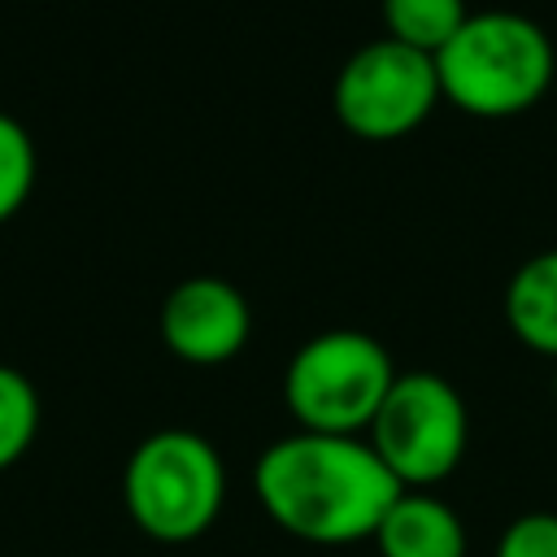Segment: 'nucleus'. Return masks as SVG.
I'll return each instance as SVG.
<instances>
[{"instance_id":"obj_4","label":"nucleus","mask_w":557,"mask_h":557,"mask_svg":"<svg viewBox=\"0 0 557 557\" xmlns=\"http://www.w3.org/2000/svg\"><path fill=\"white\" fill-rule=\"evenodd\" d=\"M396 374L400 370L383 348V339L335 326L309 335L292 352L283 370V405L296 418V431L366 435Z\"/></svg>"},{"instance_id":"obj_6","label":"nucleus","mask_w":557,"mask_h":557,"mask_svg":"<svg viewBox=\"0 0 557 557\" xmlns=\"http://www.w3.org/2000/svg\"><path fill=\"white\" fill-rule=\"evenodd\" d=\"M444 100L435 57L387 35L361 44L335 74L331 109L339 126L366 144H387L418 131Z\"/></svg>"},{"instance_id":"obj_2","label":"nucleus","mask_w":557,"mask_h":557,"mask_svg":"<svg viewBox=\"0 0 557 557\" xmlns=\"http://www.w3.org/2000/svg\"><path fill=\"white\" fill-rule=\"evenodd\" d=\"M444 100L470 117H518L544 100L557 74L553 39L540 22L513 9L470 13L466 26L435 52Z\"/></svg>"},{"instance_id":"obj_12","label":"nucleus","mask_w":557,"mask_h":557,"mask_svg":"<svg viewBox=\"0 0 557 557\" xmlns=\"http://www.w3.org/2000/svg\"><path fill=\"white\" fill-rule=\"evenodd\" d=\"M35 170H39V157H35L30 131L0 109V222L17 218V209L30 200Z\"/></svg>"},{"instance_id":"obj_9","label":"nucleus","mask_w":557,"mask_h":557,"mask_svg":"<svg viewBox=\"0 0 557 557\" xmlns=\"http://www.w3.org/2000/svg\"><path fill=\"white\" fill-rule=\"evenodd\" d=\"M505 322L518 344L557 361V248L527 257L505 283Z\"/></svg>"},{"instance_id":"obj_10","label":"nucleus","mask_w":557,"mask_h":557,"mask_svg":"<svg viewBox=\"0 0 557 557\" xmlns=\"http://www.w3.org/2000/svg\"><path fill=\"white\" fill-rule=\"evenodd\" d=\"M387 39L418 48L426 57H435L470 17L466 0H383L379 4Z\"/></svg>"},{"instance_id":"obj_3","label":"nucleus","mask_w":557,"mask_h":557,"mask_svg":"<svg viewBox=\"0 0 557 557\" xmlns=\"http://www.w3.org/2000/svg\"><path fill=\"white\" fill-rule=\"evenodd\" d=\"M126 518L157 544L200 540L226 505L222 453L187 426H161L144 435L122 466Z\"/></svg>"},{"instance_id":"obj_11","label":"nucleus","mask_w":557,"mask_h":557,"mask_svg":"<svg viewBox=\"0 0 557 557\" xmlns=\"http://www.w3.org/2000/svg\"><path fill=\"white\" fill-rule=\"evenodd\" d=\"M39 435V392L35 383L0 361V470L17 466Z\"/></svg>"},{"instance_id":"obj_7","label":"nucleus","mask_w":557,"mask_h":557,"mask_svg":"<svg viewBox=\"0 0 557 557\" xmlns=\"http://www.w3.org/2000/svg\"><path fill=\"white\" fill-rule=\"evenodd\" d=\"M161 344L187 366H226L252 335L248 296L222 274H191L174 283L157 313Z\"/></svg>"},{"instance_id":"obj_14","label":"nucleus","mask_w":557,"mask_h":557,"mask_svg":"<svg viewBox=\"0 0 557 557\" xmlns=\"http://www.w3.org/2000/svg\"><path fill=\"white\" fill-rule=\"evenodd\" d=\"M553 400H557V374H553Z\"/></svg>"},{"instance_id":"obj_5","label":"nucleus","mask_w":557,"mask_h":557,"mask_svg":"<svg viewBox=\"0 0 557 557\" xmlns=\"http://www.w3.org/2000/svg\"><path fill=\"white\" fill-rule=\"evenodd\" d=\"M366 444L409 492H435L457 474L470 444V413L461 392L435 370H400L383 396Z\"/></svg>"},{"instance_id":"obj_13","label":"nucleus","mask_w":557,"mask_h":557,"mask_svg":"<svg viewBox=\"0 0 557 557\" xmlns=\"http://www.w3.org/2000/svg\"><path fill=\"white\" fill-rule=\"evenodd\" d=\"M492 557H557V513H548V509L518 513L500 531Z\"/></svg>"},{"instance_id":"obj_1","label":"nucleus","mask_w":557,"mask_h":557,"mask_svg":"<svg viewBox=\"0 0 557 557\" xmlns=\"http://www.w3.org/2000/svg\"><path fill=\"white\" fill-rule=\"evenodd\" d=\"M405 487L366 444V435L296 431L261 448L252 496L261 513L292 540L344 548L374 540L383 513Z\"/></svg>"},{"instance_id":"obj_8","label":"nucleus","mask_w":557,"mask_h":557,"mask_svg":"<svg viewBox=\"0 0 557 557\" xmlns=\"http://www.w3.org/2000/svg\"><path fill=\"white\" fill-rule=\"evenodd\" d=\"M379 557H466V522L435 492H400L374 540Z\"/></svg>"}]
</instances>
